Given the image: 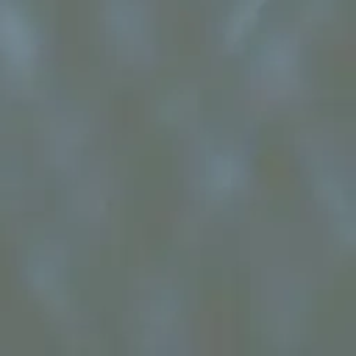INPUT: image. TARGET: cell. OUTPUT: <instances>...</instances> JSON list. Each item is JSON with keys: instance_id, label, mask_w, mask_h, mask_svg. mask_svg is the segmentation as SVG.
Listing matches in <instances>:
<instances>
[{"instance_id": "6da1fadb", "label": "cell", "mask_w": 356, "mask_h": 356, "mask_svg": "<svg viewBox=\"0 0 356 356\" xmlns=\"http://www.w3.org/2000/svg\"><path fill=\"white\" fill-rule=\"evenodd\" d=\"M0 39H3V47L6 50H28V33L22 28L19 19H6L0 17Z\"/></svg>"}]
</instances>
